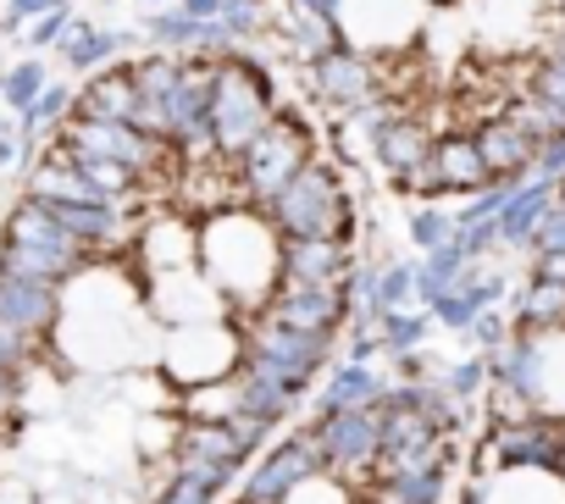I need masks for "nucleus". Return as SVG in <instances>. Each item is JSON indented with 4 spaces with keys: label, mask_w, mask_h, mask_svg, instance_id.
<instances>
[{
    "label": "nucleus",
    "mask_w": 565,
    "mask_h": 504,
    "mask_svg": "<svg viewBox=\"0 0 565 504\" xmlns=\"http://www.w3.org/2000/svg\"><path fill=\"white\" fill-rule=\"evenodd\" d=\"M377 67H383V73H388V67H394V73H399V67H405V51H394V62H388V56H383V62H377ZM377 89H388V95H405V89H416V84H411V78H377Z\"/></svg>",
    "instance_id": "6"
},
{
    "label": "nucleus",
    "mask_w": 565,
    "mask_h": 504,
    "mask_svg": "<svg viewBox=\"0 0 565 504\" xmlns=\"http://www.w3.org/2000/svg\"><path fill=\"white\" fill-rule=\"evenodd\" d=\"M51 89V73H45V62L40 56H23L18 67H7V89H0V106H7V111H29L40 95Z\"/></svg>",
    "instance_id": "3"
},
{
    "label": "nucleus",
    "mask_w": 565,
    "mask_h": 504,
    "mask_svg": "<svg viewBox=\"0 0 565 504\" xmlns=\"http://www.w3.org/2000/svg\"><path fill=\"white\" fill-rule=\"evenodd\" d=\"M62 300H56V283H34V278H12V272H0V322L40 339L51 322H56Z\"/></svg>",
    "instance_id": "1"
},
{
    "label": "nucleus",
    "mask_w": 565,
    "mask_h": 504,
    "mask_svg": "<svg viewBox=\"0 0 565 504\" xmlns=\"http://www.w3.org/2000/svg\"><path fill=\"white\" fill-rule=\"evenodd\" d=\"M134 111H139V78H134V67H106L73 100V117H89V122H134Z\"/></svg>",
    "instance_id": "2"
},
{
    "label": "nucleus",
    "mask_w": 565,
    "mask_h": 504,
    "mask_svg": "<svg viewBox=\"0 0 565 504\" xmlns=\"http://www.w3.org/2000/svg\"><path fill=\"white\" fill-rule=\"evenodd\" d=\"M12 399H18V377H7V372H0V416L12 410Z\"/></svg>",
    "instance_id": "7"
},
{
    "label": "nucleus",
    "mask_w": 565,
    "mask_h": 504,
    "mask_svg": "<svg viewBox=\"0 0 565 504\" xmlns=\"http://www.w3.org/2000/svg\"><path fill=\"white\" fill-rule=\"evenodd\" d=\"M29 355H34V339H29V333H18V328H7V322H0V372H7V377H23Z\"/></svg>",
    "instance_id": "5"
},
{
    "label": "nucleus",
    "mask_w": 565,
    "mask_h": 504,
    "mask_svg": "<svg viewBox=\"0 0 565 504\" xmlns=\"http://www.w3.org/2000/svg\"><path fill=\"white\" fill-rule=\"evenodd\" d=\"M150 7H156V0H150Z\"/></svg>",
    "instance_id": "8"
},
{
    "label": "nucleus",
    "mask_w": 565,
    "mask_h": 504,
    "mask_svg": "<svg viewBox=\"0 0 565 504\" xmlns=\"http://www.w3.org/2000/svg\"><path fill=\"white\" fill-rule=\"evenodd\" d=\"M56 7H67V0H7V7H0V34H7V40H23V29H29L34 18L56 12Z\"/></svg>",
    "instance_id": "4"
}]
</instances>
